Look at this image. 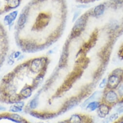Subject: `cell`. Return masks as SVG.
<instances>
[{
	"instance_id": "cell-11",
	"label": "cell",
	"mask_w": 123,
	"mask_h": 123,
	"mask_svg": "<svg viewBox=\"0 0 123 123\" xmlns=\"http://www.w3.org/2000/svg\"><path fill=\"white\" fill-rule=\"evenodd\" d=\"M81 118L78 114L72 115L69 120V123H81Z\"/></svg>"
},
{
	"instance_id": "cell-6",
	"label": "cell",
	"mask_w": 123,
	"mask_h": 123,
	"mask_svg": "<svg viewBox=\"0 0 123 123\" xmlns=\"http://www.w3.org/2000/svg\"><path fill=\"white\" fill-rule=\"evenodd\" d=\"M105 10V6L104 4H100L94 8L93 14L96 17H99L103 14Z\"/></svg>"
},
{
	"instance_id": "cell-23",
	"label": "cell",
	"mask_w": 123,
	"mask_h": 123,
	"mask_svg": "<svg viewBox=\"0 0 123 123\" xmlns=\"http://www.w3.org/2000/svg\"><path fill=\"white\" fill-rule=\"evenodd\" d=\"M80 12L79 11H77L75 13L73 18V20H72L73 22H74L75 21H76L79 18V17L80 16Z\"/></svg>"
},
{
	"instance_id": "cell-4",
	"label": "cell",
	"mask_w": 123,
	"mask_h": 123,
	"mask_svg": "<svg viewBox=\"0 0 123 123\" xmlns=\"http://www.w3.org/2000/svg\"><path fill=\"white\" fill-rule=\"evenodd\" d=\"M110 111V108L108 104H101L98 109V114L100 117L104 118L109 114Z\"/></svg>"
},
{
	"instance_id": "cell-21",
	"label": "cell",
	"mask_w": 123,
	"mask_h": 123,
	"mask_svg": "<svg viewBox=\"0 0 123 123\" xmlns=\"http://www.w3.org/2000/svg\"><path fill=\"white\" fill-rule=\"evenodd\" d=\"M118 55H119V57L123 59V44L121 46L120 48L119 49Z\"/></svg>"
},
{
	"instance_id": "cell-5",
	"label": "cell",
	"mask_w": 123,
	"mask_h": 123,
	"mask_svg": "<svg viewBox=\"0 0 123 123\" xmlns=\"http://www.w3.org/2000/svg\"><path fill=\"white\" fill-rule=\"evenodd\" d=\"M43 65V62L40 59H37L33 61L31 68V70L33 72L37 73L41 70Z\"/></svg>"
},
{
	"instance_id": "cell-2",
	"label": "cell",
	"mask_w": 123,
	"mask_h": 123,
	"mask_svg": "<svg viewBox=\"0 0 123 123\" xmlns=\"http://www.w3.org/2000/svg\"><path fill=\"white\" fill-rule=\"evenodd\" d=\"M88 20V16L84 14L76 20L72 31V36L74 37L80 36L83 31Z\"/></svg>"
},
{
	"instance_id": "cell-17",
	"label": "cell",
	"mask_w": 123,
	"mask_h": 123,
	"mask_svg": "<svg viewBox=\"0 0 123 123\" xmlns=\"http://www.w3.org/2000/svg\"><path fill=\"white\" fill-rule=\"evenodd\" d=\"M119 113L118 112L116 113H114L112 114H111L108 118L110 122H114L115 121H116L118 118H119Z\"/></svg>"
},
{
	"instance_id": "cell-26",
	"label": "cell",
	"mask_w": 123,
	"mask_h": 123,
	"mask_svg": "<svg viewBox=\"0 0 123 123\" xmlns=\"http://www.w3.org/2000/svg\"><path fill=\"white\" fill-rule=\"evenodd\" d=\"M19 54H20V52H17L15 53V55H14V58H18L19 56Z\"/></svg>"
},
{
	"instance_id": "cell-20",
	"label": "cell",
	"mask_w": 123,
	"mask_h": 123,
	"mask_svg": "<svg viewBox=\"0 0 123 123\" xmlns=\"http://www.w3.org/2000/svg\"><path fill=\"white\" fill-rule=\"evenodd\" d=\"M107 80H106V78H105L101 82V83L99 84V88H100L101 89H103L105 87V86L106 85H107Z\"/></svg>"
},
{
	"instance_id": "cell-13",
	"label": "cell",
	"mask_w": 123,
	"mask_h": 123,
	"mask_svg": "<svg viewBox=\"0 0 123 123\" xmlns=\"http://www.w3.org/2000/svg\"><path fill=\"white\" fill-rule=\"evenodd\" d=\"M8 4L11 8H16L19 4V0H8Z\"/></svg>"
},
{
	"instance_id": "cell-22",
	"label": "cell",
	"mask_w": 123,
	"mask_h": 123,
	"mask_svg": "<svg viewBox=\"0 0 123 123\" xmlns=\"http://www.w3.org/2000/svg\"><path fill=\"white\" fill-rule=\"evenodd\" d=\"M112 2L114 5L117 6L123 3V0H112Z\"/></svg>"
},
{
	"instance_id": "cell-1",
	"label": "cell",
	"mask_w": 123,
	"mask_h": 123,
	"mask_svg": "<svg viewBox=\"0 0 123 123\" xmlns=\"http://www.w3.org/2000/svg\"><path fill=\"white\" fill-rule=\"evenodd\" d=\"M123 75V70L120 69L114 70L108 77L107 84L108 87L111 90L116 88L121 82Z\"/></svg>"
},
{
	"instance_id": "cell-25",
	"label": "cell",
	"mask_w": 123,
	"mask_h": 123,
	"mask_svg": "<svg viewBox=\"0 0 123 123\" xmlns=\"http://www.w3.org/2000/svg\"><path fill=\"white\" fill-rule=\"evenodd\" d=\"M109 122H110V121H109L108 118H107V119H106L103 120V121H102L101 123H109Z\"/></svg>"
},
{
	"instance_id": "cell-12",
	"label": "cell",
	"mask_w": 123,
	"mask_h": 123,
	"mask_svg": "<svg viewBox=\"0 0 123 123\" xmlns=\"http://www.w3.org/2000/svg\"><path fill=\"white\" fill-rule=\"evenodd\" d=\"M98 97V92H95L94 94H93L92 95L90 98H89L87 99H86V100L85 101H84V102L83 103V106H86L89 103L92 102V101H95L94 100L96 98H97Z\"/></svg>"
},
{
	"instance_id": "cell-9",
	"label": "cell",
	"mask_w": 123,
	"mask_h": 123,
	"mask_svg": "<svg viewBox=\"0 0 123 123\" xmlns=\"http://www.w3.org/2000/svg\"><path fill=\"white\" fill-rule=\"evenodd\" d=\"M48 22V16L46 14H42L39 16L38 21H37V26H43L46 24V23Z\"/></svg>"
},
{
	"instance_id": "cell-18",
	"label": "cell",
	"mask_w": 123,
	"mask_h": 123,
	"mask_svg": "<svg viewBox=\"0 0 123 123\" xmlns=\"http://www.w3.org/2000/svg\"><path fill=\"white\" fill-rule=\"evenodd\" d=\"M117 91L119 96L121 97H123V82H121L119 85Z\"/></svg>"
},
{
	"instance_id": "cell-8",
	"label": "cell",
	"mask_w": 123,
	"mask_h": 123,
	"mask_svg": "<svg viewBox=\"0 0 123 123\" xmlns=\"http://www.w3.org/2000/svg\"><path fill=\"white\" fill-rule=\"evenodd\" d=\"M100 103L98 101H94L89 103L86 107V109L89 111H93L98 110Z\"/></svg>"
},
{
	"instance_id": "cell-29",
	"label": "cell",
	"mask_w": 123,
	"mask_h": 123,
	"mask_svg": "<svg viewBox=\"0 0 123 123\" xmlns=\"http://www.w3.org/2000/svg\"></svg>"
},
{
	"instance_id": "cell-14",
	"label": "cell",
	"mask_w": 123,
	"mask_h": 123,
	"mask_svg": "<svg viewBox=\"0 0 123 123\" xmlns=\"http://www.w3.org/2000/svg\"><path fill=\"white\" fill-rule=\"evenodd\" d=\"M26 15H25V14H22L19 18V19L18 20V24L19 26H21L23 24H24V23L26 21Z\"/></svg>"
},
{
	"instance_id": "cell-28",
	"label": "cell",
	"mask_w": 123,
	"mask_h": 123,
	"mask_svg": "<svg viewBox=\"0 0 123 123\" xmlns=\"http://www.w3.org/2000/svg\"><path fill=\"white\" fill-rule=\"evenodd\" d=\"M96 1H100V0H96Z\"/></svg>"
},
{
	"instance_id": "cell-16",
	"label": "cell",
	"mask_w": 123,
	"mask_h": 123,
	"mask_svg": "<svg viewBox=\"0 0 123 123\" xmlns=\"http://www.w3.org/2000/svg\"><path fill=\"white\" fill-rule=\"evenodd\" d=\"M38 105V99L36 97L34 98L30 103V107L32 109H35Z\"/></svg>"
},
{
	"instance_id": "cell-10",
	"label": "cell",
	"mask_w": 123,
	"mask_h": 123,
	"mask_svg": "<svg viewBox=\"0 0 123 123\" xmlns=\"http://www.w3.org/2000/svg\"><path fill=\"white\" fill-rule=\"evenodd\" d=\"M32 93V91L31 89L30 88H26L22 90L20 92V94L23 97L25 98H28L31 96Z\"/></svg>"
},
{
	"instance_id": "cell-3",
	"label": "cell",
	"mask_w": 123,
	"mask_h": 123,
	"mask_svg": "<svg viewBox=\"0 0 123 123\" xmlns=\"http://www.w3.org/2000/svg\"><path fill=\"white\" fill-rule=\"evenodd\" d=\"M104 98L105 102L109 104H114L118 100V97L117 94L112 90H111L107 92Z\"/></svg>"
},
{
	"instance_id": "cell-15",
	"label": "cell",
	"mask_w": 123,
	"mask_h": 123,
	"mask_svg": "<svg viewBox=\"0 0 123 123\" xmlns=\"http://www.w3.org/2000/svg\"><path fill=\"white\" fill-rule=\"evenodd\" d=\"M11 119V120L14 121L15 122L17 123H20L21 121V117L19 116V115L17 114H12L10 116V118H9Z\"/></svg>"
},
{
	"instance_id": "cell-19",
	"label": "cell",
	"mask_w": 123,
	"mask_h": 123,
	"mask_svg": "<svg viewBox=\"0 0 123 123\" xmlns=\"http://www.w3.org/2000/svg\"><path fill=\"white\" fill-rule=\"evenodd\" d=\"M22 111V109H20L16 106L15 105L12 106L10 109V111H11L13 112H19V111Z\"/></svg>"
},
{
	"instance_id": "cell-27",
	"label": "cell",
	"mask_w": 123,
	"mask_h": 123,
	"mask_svg": "<svg viewBox=\"0 0 123 123\" xmlns=\"http://www.w3.org/2000/svg\"><path fill=\"white\" fill-rule=\"evenodd\" d=\"M58 123H66L65 122H58Z\"/></svg>"
},
{
	"instance_id": "cell-24",
	"label": "cell",
	"mask_w": 123,
	"mask_h": 123,
	"mask_svg": "<svg viewBox=\"0 0 123 123\" xmlns=\"http://www.w3.org/2000/svg\"><path fill=\"white\" fill-rule=\"evenodd\" d=\"M24 103L23 102H18L16 103V104H15L14 105H15L16 106H17L20 109H22L24 106Z\"/></svg>"
},
{
	"instance_id": "cell-7",
	"label": "cell",
	"mask_w": 123,
	"mask_h": 123,
	"mask_svg": "<svg viewBox=\"0 0 123 123\" xmlns=\"http://www.w3.org/2000/svg\"><path fill=\"white\" fill-rule=\"evenodd\" d=\"M18 15L17 11H14L8 15L6 16L5 18L4 22L6 24L9 25L16 18Z\"/></svg>"
}]
</instances>
